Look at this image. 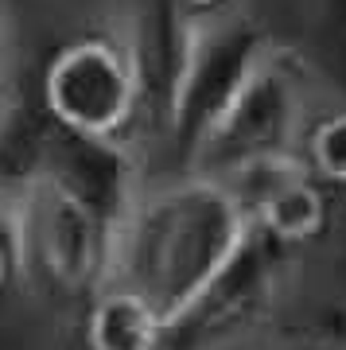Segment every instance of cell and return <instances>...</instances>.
Returning <instances> with one entry per match:
<instances>
[{"label": "cell", "instance_id": "6da1fadb", "mask_svg": "<svg viewBox=\"0 0 346 350\" xmlns=\"http://www.w3.org/2000/svg\"><path fill=\"white\" fill-rule=\"evenodd\" d=\"M249 230V214L230 183L179 172L140 187L121 214L109 284L140 292L172 327L234 261Z\"/></svg>", "mask_w": 346, "mask_h": 350}, {"label": "cell", "instance_id": "7a4b0ae2", "mask_svg": "<svg viewBox=\"0 0 346 350\" xmlns=\"http://www.w3.org/2000/svg\"><path fill=\"white\" fill-rule=\"evenodd\" d=\"M311 125V82L292 51L257 47L183 152V172L234 183L261 163L300 156Z\"/></svg>", "mask_w": 346, "mask_h": 350}, {"label": "cell", "instance_id": "3957f363", "mask_svg": "<svg viewBox=\"0 0 346 350\" xmlns=\"http://www.w3.org/2000/svg\"><path fill=\"white\" fill-rule=\"evenodd\" d=\"M24 288L51 308H86L109 284L117 218L66 179H43L12 202Z\"/></svg>", "mask_w": 346, "mask_h": 350}, {"label": "cell", "instance_id": "277c9868", "mask_svg": "<svg viewBox=\"0 0 346 350\" xmlns=\"http://www.w3.org/2000/svg\"><path fill=\"white\" fill-rule=\"evenodd\" d=\"M43 109L66 133L98 144H129L148 121L144 78L133 43L113 31H82L47 55L31 82Z\"/></svg>", "mask_w": 346, "mask_h": 350}, {"label": "cell", "instance_id": "5b68a950", "mask_svg": "<svg viewBox=\"0 0 346 350\" xmlns=\"http://www.w3.org/2000/svg\"><path fill=\"white\" fill-rule=\"evenodd\" d=\"M292 257L296 253L280 241L249 230L234 261L168 327V350H230L245 342L276 312L292 276Z\"/></svg>", "mask_w": 346, "mask_h": 350}, {"label": "cell", "instance_id": "8992f818", "mask_svg": "<svg viewBox=\"0 0 346 350\" xmlns=\"http://www.w3.org/2000/svg\"><path fill=\"white\" fill-rule=\"evenodd\" d=\"M230 187L249 214V226L261 230L265 238L280 241L284 250H304L319 241L331 222V202H327V183H319L308 172L300 156L261 163L253 172L237 175Z\"/></svg>", "mask_w": 346, "mask_h": 350}, {"label": "cell", "instance_id": "52a82bcc", "mask_svg": "<svg viewBox=\"0 0 346 350\" xmlns=\"http://www.w3.org/2000/svg\"><path fill=\"white\" fill-rule=\"evenodd\" d=\"M86 350H168V319L140 292L105 284L82 308Z\"/></svg>", "mask_w": 346, "mask_h": 350}, {"label": "cell", "instance_id": "ba28073f", "mask_svg": "<svg viewBox=\"0 0 346 350\" xmlns=\"http://www.w3.org/2000/svg\"><path fill=\"white\" fill-rule=\"evenodd\" d=\"M300 160L327 187H346V109L315 113L300 148Z\"/></svg>", "mask_w": 346, "mask_h": 350}, {"label": "cell", "instance_id": "9c48e42d", "mask_svg": "<svg viewBox=\"0 0 346 350\" xmlns=\"http://www.w3.org/2000/svg\"><path fill=\"white\" fill-rule=\"evenodd\" d=\"M156 4L183 27H191L198 36H211L226 24V16L234 12L237 0H156Z\"/></svg>", "mask_w": 346, "mask_h": 350}, {"label": "cell", "instance_id": "30bf717a", "mask_svg": "<svg viewBox=\"0 0 346 350\" xmlns=\"http://www.w3.org/2000/svg\"><path fill=\"white\" fill-rule=\"evenodd\" d=\"M24 284V261H20V238H16L12 211L0 202V296Z\"/></svg>", "mask_w": 346, "mask_h": 350}, {"label": "cell", "instance_id": "8fae6325", "mask_svg": "<svg viewBox=\"0 0 346 350\" xmlns=\"http://www.w3.org/2000/svg\"><path fill=\"white\" fill-rule=\"evenodd\" d=\"M16 31H12V0H0V113L16 94Z\"/></svg>", "mask_w": 346, "mask_h": 350}, {"label": "cell", "instance_id": "7c38bea8", "mask_svg": "<svg viewBox=\"0 0 346 350\" xmlns=\"http://www.w3.org/2000/svg\"><path fill=\"white\" fill-rule=\"evenodd\" d=\"M269 350H338V347H331V342H323V338H315V335H292V338H284V342H276V347H269Z\"/></svg>", "mask_w": 346, "mask_h": 350}, {"label": "cell", "instance_id": "4fadbf2b", "mask_svg": "<svg viewBox=\"0 0 346 350\" xmlns=\"http://www.w3.org/2000/svg\"><path fill=\"white\" fill-rule=\"evenodd\" d=\"M343 206H346V187H343Z\"/></svg>", "mask_w": 346, "mask_h": 350}, {"label": "cell", "instance_id": "5bb4252c", "mask_svg": "<svg viewBox=\"0 0 346 350\" xmlns=\"http://www.w3.org/2000/svg\"><path fill=\"white\" fill-rule=\"evenodd\" d=\"M338 350H346V347H338Z\"/></svg>", "mask_w": 346, "mask_h": 350}]
</instances>
